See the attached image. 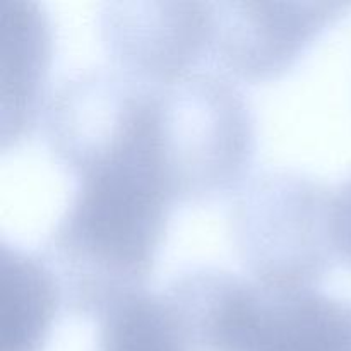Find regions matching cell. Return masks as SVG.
<instances>
[{
	"label": "cell",
	"instance_id": "1",
	"mask_svg": "<svg viewBox=\"0 0 351 351\" xmlns=\"http://www.w3.org/2000/svg\"><path fill=\"white\" fill-rule=\"evenodd\" d=\"M74 182L38 256L57 283L62 308L98 321L144 290L175 201L160 177L123 161Z\"/></svg>",
	"mask_w": 351,
	"mask_h": 351
},
{
	"label": "cell",
	"instance_id": "2",
	"mask_svg": "<svg viewBox=\"0 0 351 351\" xmlns=\"http://www.w3.org/2000/svg\"><path fill=\"white\" fill-rule=\"evenodd\" d=\"M160 295L192 351H351V302L317 288L191 266Z\"/></svg>",
	"mask_w": 351,
	"mask_h": 351
},
{
	"label": "cell",
	"instance_id": "3",
	"mask_svg": "<svg viewBox=\"0 0 351 351\" xmlns=\"http://www.w3.org/2000/svg\"><path fill=\"white\" fill-rule=\"evenodd\" d=\"M158 137L175 202L213 201L237 191L254 156V117L223 75L187 72L156 88Z\"/></svg>",
	"mask_w": 351,
	"mask_h": 351
},
{
	"label": "cell",
	"instance_id": "4",
	"mask_svg": "<svg viewBox=\"0 0 351 351\" xmlns=\"http://www.w3.org/2000/svg\"><path fill=\"white\" fill-rule=\"evenodd\" d=\"M228 228L240 263L261 283L314 288L336 259L331 189L302 171L273 168L243 182Z\"/></svg>",
	"mask_w": 351,
	"mask_h": 351
},
{
	"label": "cell",
	"instance_id": "5",
	"mask_svg": "<svg viewBox=\"0 0 351 351\" xmlns=\"http://www.w3.org/2000/svg\"><path fill=\"white\" fill-rule=\"evenodd\" d=\"M350 3L211 2L209 53L247 81L276 77Z\"/></svg>",
	"mask_w": 351,
	"mask_h": 351
},
{
	"label": "cell",
	"instance_id": "6",
	"mask_svg": "<svg viewBox=\"0 0 351 351\" xmlns=\"http://www.w3.org/2000/svg\"><path fill=\"white\" fill-rule=\"evenodd\" d=\"M98 24L119 69L146 81H170L209 53L211 2L112 0L99 9Z\"/></svg>",
	"mask_w": 351,
	"mask_h": 351
},
{
	"label": "cell",
	"instance_id": "7",
	"mask_svg": "<svg viewBox=\"0 0 351 351\" xmlns=\"http://www.w3.org/2000/svg\"><path fill=\"white\" fill-rule=\"evenodd\" d=\"M2 36V130L0 143L19 141L34 125L43 98L51 31L40 3L0 0Z\"/></svg>",
	"mask_w": 351,
	"mask_h": 351
},
{
	"label": "cell",
	"instance_id": "8",
	"mask_svg": "<svg viewBox=\"0 0 351 351\" xmlns=\"http://www.w3.org/2000/svg\"><path fill=\"white\" fill-rule=\"evenodd\" d=\"M62 307L38 254L0 243V351H41Z\"/></svg>",
	"mask_w": 351,
	"mask_h": 351
},
{
	"label": "cell",
	"instance_id": "9",
	"mask_svg": "<svg viewBox=\"0 0 351 351\" xmlns=\"http://www.w3.org/2000/svg\"><path fill=\"white\" fill-rule=\"evenodd\" d=\"M96 322L95 351H192L161 295L137 291Z\"/></svg>",
	"mask_w": 351,
	"mask_h": 351
},
{
	"label": "cell",
	"instance_id": "10",
	"mask_svg": "<svg viewBox=\"0 0 351 351\" xmlns=\"http://www.w3.org/2000/svg\"><path fill=\"white\" fill-rule=\"evenodd\" d=\"M331 240L336 257L351 267V175L331 189Z\"/></svg>",
	"mask_w": 351,
	"mask_h": 351
}]
</instances>
